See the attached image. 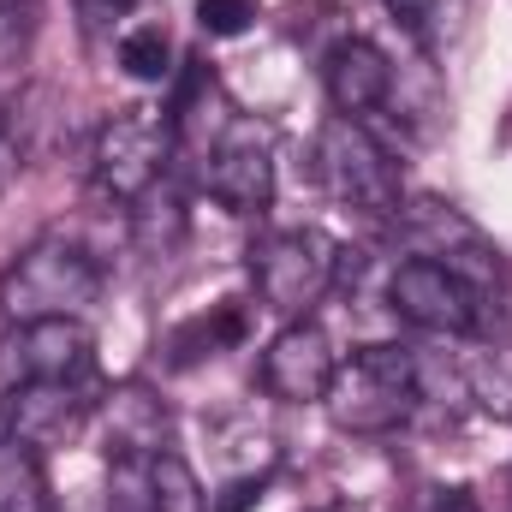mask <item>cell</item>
I'll return each mask as SVG.
<instances>
[{
	"instance_id": "obj_1",
	"label": "cell",
	"mask_w": 512,
	"mask_h": 512,
	"mask_svg": "<svg viewBox=\"0 0 512 512\" xmlns=\"http://www.w3.org/2000/svg\"><path fill=\"white\" fill-rule=\"evenodd\" d=\"M328 417L346 435H393L423 405V370L405 346H358L328 387Z\"/></svg>"
},
{
	"instance_id": "obj_2",
	"label": "cell",
	"mask_w": 512,
	"mask_h": 512,
	"mask_svg": "<svg viewBox=\"0 0 512 512\" xmlns=\"http://www.w3.org/2000/svg\"><path fill=\"white\" fill-rule=\"evenodd\" d=\"M96 292H102V256L78 239H66V233H42L0 274V310L12 322L78 316L84 304H96Z\"/></svg>"
},
{
	"instance_id": "obj_3",
	"label": "cell",
	"mask_w": 512,
	"mask_h": 512,
	"mask_svg": "<svg viewBox=\"0 0 512 512\" xmlns=\"http://www.w3.org/2000/svg\"><path fill=\"white\" fill-rule=\"evenodd\" d=\"M340 256L346 251H340L322 227L268 233V239L251 251V286L274 316L298 322V316H310V310L328 298V286L340 280Z\"/></svg>"
},
{
	"instance_id": "obj_4",
	"label": "cell",
	"mask_w": 512,
	"mask_h": 512,
	"mask_svg": "<svg viewBox=\"0 0 512 512\" xmlns=\"http://www.w3.org/2000/svg\"><path fill=\"white\" fill-rule=\"evenodd\" d=\"M167 161H173V120L155 114V108H120L108 126L96 131L90 179L114 203H143L161 185Z\"/></svg>"
},
{
	"instance_id": "obj_5",
	"label": "cell",
	"mask_w": 512,
	"mask_h": 512,
	"mask_svg": "<svg viewBox=\"0 0 512 512\" xmlns=\"http://www.w3.org/2000/svg\"><path fill=\"white\" fill-rule=\"evenodd\" d=\"M316 179L328 185L334 203L358 215H399V197H405L393 155L358 120H340V114L316 137Z\"/></svg>"
},
{
	"instance_id": "obj_6",
	"label": "cell",
	"mask_w": 512,
	"mask_h": 512,
	"mask_svg": "<svg viewBox=\"0 0 512 512\" xmlns=\"http://www.w3.org/2000/svg\"><path fill=\"white\" fill-rule=\"evenodd\" d=\"M387 310L417 334H471L483 316V292L459 268L435 256H411L387 274Z\"/></svg>"
},
{
	"instance_id": "obj_7",
	"label": "cell",
	"mask_w": 512,
	"mask_h": 512,
	"mask_svg": "<svg viewBox=\"0 0 512 512\" xmlns=\"http://www.w3.org/2000/svg\"><path fill=\"white\" fill-rule=\"evenodd\" d=\"M96 370V334L78 316H36V322H12L6 346H0V382H84Z\"/></svg>"
},
{
	"instance_id": "obj_8",
	"label": "cell",
	"mask_w": 512,
	"mask_h": 512,
	"mask_svg": "<svg viewBox=\"0 0 512 512\" xmlns=\"http://www.w3.org/2000/svg\"><path fill=\"white\" fill-rule=\"evenodd\" d=\"M203 191L233 215H262L274 197V131L233 120L203 155Z\"/></svg>"
},
{
	"instance_id": "obj_9",
	"label": "cell",
	"mask_w": 512,
	"mask_h": 512,
	"mask_svg": "<svg viewBox=\"0 0 512 512\" xmlns=\"http://www.w3.org/2000/svg\"><path fill=\"white\" fill-rule=\"evenodd\" d=\"M334 370H340L334 340L310 316H298V322H286L268 340V352L256 364V382H262L268 399H280V405H322L328 387H334Z\"/></svg>"
},
{
	"instance_id": "obj_10",
	"label": "cell",
	"mask_w": 512,
	"mask_h": 512,
	"mask_svg": "<svg viewBox=\"0 0 512 512\" xmlns=\"http://www.w3.org/2000/svg\"><path fill=\"white\" fill-rule=\"evenodd\" d=\"M90 411H96V399L84 393V382H24V387H6L0 429L30 441L36 453H48V447L78 441Z\"/></svg>"
},
{
	"instance_id": "obj_11",
	"label": "cell",
	"mask_w": 512,
	"mask_h": 512,
	"mask_svg": "<svg viewBox=\"0 0 512 512\" xmlns=\"http://www.w3.org/2000/svg\"><path fill=\"white\" fill-rule=\"evenodd\" d=\"M322 84H328V102H334L340 120H364V114H376L387 96H393V66H387V54L370 36H346L328 54Z\"/></svg>"
},
{
	"instance_id": "obj_12",
	"label": "cell",
	"mask_w": 512,
	"mask_h": 512,
	"mask_svg": "<svg viewBox=\"0 0 512 512\" xmlns=\"http://www.w3.org/2000/svg\"><path fill=\"white\" fill-rule=\"evenodd\" d=\"M167 435H173V417L167 405L149 393V387H114L102 399V441H108V459H155L167 453Z\"/></svg>"
},
{
	"instance_id": "obj_13",
	"label": "cell",
	"mask_w": 512,
	"mask_h": 512,
	"mask_svg": "<svg viewBox=\"0 0 512 512\" xmlns=\"http://www.w3.org/2000/svg\"><path fill=\"white\" fill-rule=\"evenodd\" d=\"M48 495L42 483V453L18 435L0 429V512H36Z\"/></svg>"
},
{
	"instance_id": "obj_14",
	"label": "cell",
	"mask_w": 512,
	"mask_h": 512,
	"mask_svg": "<svg viewBox=\"0 0 512 512\" xmlns=\"http://www.w3.org/2000/svg\"><path fill=\"white\" fill-rule=\"evenodd\" d=\"M149 495H155V512H209V495H203L197 471L179 453L149 459Z\"/></svg>"
},
{
	"instance_id": "obj_15",
	"label": "cell",
	"mask_w": 512,
	"mask_h": 512,
	"mask_svg": "<svg viewBox=\"0 0 512 512\" xmlns=\"http://www.w3.org/2000/svg\"><path fill=\"white\" fill-rule=\"evenodd\" d=\"M167 60H173V42L161 24H137L120 36V66H126L137 84H161L167 78Z\"/></svg>"
},
{
	"instance_id": "obj_16",
	"label": "cell",
	"mask_w": 512,
	"mask_h": 512,
	"mask_svg": "<svg viewBox=\"0 0 512 512\" xmlns=\"http://www.w3.org/2000/svg\"><path fill=\"white\" fill-rule=\"evenodd\" d=\"M245 334V316L239 310H221L215 322L203 316V322H191V328H179L173 334V364H197V358H215L221 346H233Z\"/></svg>"
},
{
	"instance_id": "obj_17",
	"label": "cell",
	"mask_w": 512,
	"mask_h": 512,
	"mask_svg": "<svg viewBox=\"0 0 512 512\" xmlns=\"http://www.w3.org/2000/svg\"><path fill=\"white\" fill-rule=\"evenodd\" d=\"M471 393L512 423V346H489L477 364H471Z\"/></svg>"
},
{
	"instance_id": "obj_18",
	"label": "cell",
	"mask_w": 512,
	"mask_h": 512,
	"mask_svg": "<svg viewBox=\"0 0 512 512\" xmlns=\"http://www.w3.org/2000/svg\"><path fill=\"white\" fill-rule=\"evenodd\" d=\"M36 42V0H0V72H18Z\"/></svg>"
},
{
	"instance_id": "obj_19",
	"label": "cell",
	"mask_w": 512,
	"mask_h": 512,
	"mask_svg": "<svg viewBox=\"0 0 512 512\" xmlns=\"http://www.w3.org/2000/svg\"><path fill=\"white\" fill-rule=\"evenodd\" d=\"M203 36H245L256 24V0H197Z\"/></svg>"
},
{
	"instance_id": "obj_20",
	"label": "cell",
	"mask_w": 512,
	"mask_h": 512,
	"mask_svg": "<svg viewBox=\"0 0 512 512\" xmlns=\"http://www.w3.org/2000/svg\"><path fill=\"white\" fill-rule=\"evenodd\" d=\"M382 6L393 12V24H399V30L429 36V18H435V6H441V0H382Z\"/></svg>"
},
{
	"instance_id": "obj_21",
	"label": "cell",
	"mask_w": 512,
	"mask_h": 512,
	"mask_svg": "<svg viewBox=\"0 0 512 512\" xmlns=\"http://www.w3.org/2000/svg\"><path fill=\"white\" fill-rule=\"evenodd\" d=\"M24 167V149H18V137H12V120L0 114V191L12 185V173Z\"/></svg>"
},
{
	"instance_id": "obj_22",
	"label": "cell",
	"mask_w": 512,
	"mask_h": 512,
	"mask_svg": "<svg viewBox=\"0 0 512 512\" xmlns=\"http://www.w3.org/2000/svg\"><path fill=\"white\" fill-rule=\"evenodd\" d=\"M137 0H78V12H84V24H114V18H126Z\"/></svg>"
},
{
	"instance_id": "obj_23",
	"label": "cell",
	"mask_w": 512,
	"mask_h": 512,
	"mask_svg": "<svg viewBox=\"0 0 512 512\" xmlns=\"http://www.w3.org/2000/svg\"><path fill=\"white\" fill-rule=\"evenodd\" d=\"M256 501H262V483H239V489H233L221 507L209 501V512H245V507H256Z\"/></svg>"
},
{
	"instance_id": "obj_24",
	"label": "cell",
	"mask_w": 512,
	"mask_h": 512,
	"mask_svg": "<svg viewBox=\"0 0 512 512\" xmlns=\"http://www.w3.org/2000/svg\"><path fill=\"white\" fill-rule=\"evenodd\" d=\"M429 512H483V507H477L465 489H447V495H435V501H429Z\"/></svg>"
}]
</instances>
